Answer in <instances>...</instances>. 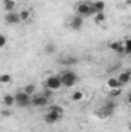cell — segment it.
<instances>
[{
	"label": "cell",
	"instance_id": "6da1fadb",
	"mask_svg": "<svg viewBox=\"0 0 131 132\" xmlns=\"http://www.w3.org/2000/svg\"><path fill=\"white\" fill-rule=\"evenodd\" d=\"M62 117H63V108L59 106V104H53V106H49V109H48V112L45 114L43 120H45V123H48V125H54V123L60 121Z\"/></svg>",
	"mask_w": 131,
	"mask_h": 132
},
{
	"label": "cell",
	"instance_id": "7a4b0ae2",
	"mask_svg": "<svg viewBox=\"0 0 131 132\" xmlns=\"http://www.w3.org/2000/svg\"><path fill=\"white\" fill-rule=\"evenodd\" d=\"M59 75H60L62 86H65V88H72V86L79 81V75H77L74 71H71V69H66V71H63V72L59 74Z\"/></svg>",
	"mask_w": 131,
	"mask_h": 132
},
{
	"label": "cell",
	"instance_id": "3957f363",
	"mask_svg": "<svg viewBox=\"0 0 131 132\" xmlns=\"http://www.w3.org/2000/svg\"><path fill=\"white\" fill-rule=\"evenodd\" d=\"M76 11H77V15L80 17H91L96 14V9L93 8V3L91 2H79L77 6H76Z\"/></svg>",
	"mask_w": 131,
	"mask_h": 132
},
{
	"label": "cell",
	"instance_id": "277c9868",
	"mask_svg": "<svg viewBox=\"0 0 131 132\" xmlns=\"http://www.w3.org/2000/svg\"><path fill=\"white\" fill-rule=\"evenodd\" d=\"M114 111H116V101L114 100H108V101H105V104L97 111V115L102 117V118H108V117H111L114 114Z\"/></svg>",
	"mask_w": 131,
	"mask_h": 132
},
{
	"label": "cell",
	"instance_id": "5b68a950",
	"mask_svg": "<svg viewBox=\"0 0 131 132\" xmlns=\"http://www.w3.org/2000/svg\"><path fill=\"white\" fill-rule=\"evenodd\" d=\"M45 88H46V89H51L53 92H54V91H59V89L62 88L60 75H59V74H53V75L46 77V81H45Z\"/></svg>",
	"mask_w": 131,
	"mask_h": 132
},
{
	"label": "cell",
	"instance_id": "8992f818",
	"mask_svg": "<svg viewBox=\"0 0 131 132\" xmlns=\"http://www.w3.org/2000/svg\"><path fill=\"white\" fill-rule=\"evenodd\" d=\"M14 100H16V104L20 106V108H30L31 106V95L25 94L23 91H19L14 94Z\"/></svg>",
	"mask_w": 131,
	"mask_h": 132
},
{
	"label": "cell",
	"instance_id": "52a82bcc",
	"mask_svg": "<svg viewBox=\"0 0 131 132\" xmlns=\"http://www.w3.org/2000/svg\"><path fill=\"white\" fill-rule=\"evenodd\" d=\"M48 103H49V98H46L43 94L31 95V106H34V108H45V106H48Z\"/></svg>",
	"mask_w": 131,
	"mask_h": 132
},
{
	"label": "cell",
	"instance_id": "ba28073f",
	"mask_svg": "<svg viewBox=\"0 0 131 132\" xmlns=\"http://www.w3.org/2000/svg\"><path fill=\"white\" fill-rule=\"evenodd\" d=\"M83 23H85V19H83V17L74 15V17L71 19V22H69V26H71V29H74V31H80V29L83 28Z\"/></svg>",
	"mask_w": 131,
	"mask_h": 132
},
{
	"label": "cell",
	"instance_id": "9c48e42d",
	"mask_svg": "<svg viewBox=\"0 0 131 132\" xmlns=\"http://www.w3.org/2000/svg\"><path fill=\"white\" fill-rule=\"evenodd\" d=\"M5 23L6 25H17L20 23V17H19V12H6L5 15Z\"/></svg>",
	"mask_w": 131,
	"mask_h": 132
},
{
	"label": "cell",
	"instance_id": "30bf717a",
	"mask_svg": "<svg viewBox=\"0 0 131 132\" xmlns=\"http://www.w3.org/2000/svg\"><path fill=\"white\" fill-rule=\"evenodd\" d=\"M110 49L111 51H114L117 55H125V51H123V45H122V42H111L110 43Z\"/></svg>",
	"mask_w": 131,
	"mask_h": 132
},
{
	"label": "cell",
	"instance_id": "8fae6325",
	"mask_svg": "<svg viewBox=\"0 0 131 132\" xmlns=\"http://www.w3.org/2000/svg\"><path fill=\"white\" fill-rule=\"evenodd\" d=\"M117 80H119V83L122 85V86H125V85H128L131 80V72L130 71H123V72H120L117 77H116Z\"/></svg>",
	"mask_w": 131,
	"mask_h": 132
},
{
	"label": "cell",
	"instance_id": "7c38bea8",
	"mask_svg": "<svg viewBox=\"0 0 131 132\" xmlns=\"http://www.w3.org/2000/svg\"><path fill=\"white\" fill-rule=\"evenodd\" d=\"M59 62H60L62 65H65V66H74V65L79 63V59L74 57V55H66L65 59H60Z\"/></svg>",
	"mask_w": 131,
	"mask_h": 132
},
{
	"label": "cell",
	"instance_id": "4fadbf2b",
	"mask_svg": "<svg viewBox=\"0 0 131 132\" xmlns=\"http://www.w3.org/2000/svg\"><path fill=\"white\" fill-rule=\"evenodd\" d=\"M91 3H93V8L96 9V14H97V12H105L106 3H105L103 0H96V2H91Z\"/></svg>",
	"mask_w": 131,
	"mask_h": 132
},
{
	"label": "cell",
	"instance_id": "5bb4252c",
	"mask_svg": "<svg viewBox=\"0 0 131 132\" xmlns=\"http://www.w3.org/2000/svg\"><path fill=\"white\" fill-rule=\"evenodd\" d=\"M2 103H3V106H6V108L14 106V104H16L14 95H11V94H5V95H3V100H2Z\"/></svg>",
	"mask_w": 131,
	"mask_h": 132
},
{
	"label": "cell",
	"instance_id": "9a60e30c",
	"mask_svg": "<svg viewBox=\"0 0 131 132\" xmlns=\"http://www.w3.org/2000/svg\"><path fill=\"white\" fill-rule=\"evenodd\" d=\"M106 86H108L110 89H122V85L119 83L117 78H108V80H106Z\"/></svg>",
	"mask_w": 131,
	"mask_h": 132
},
{
	"label": "cell",
	"instance_id": "2e32d148",
	"mask_svg": "<svg viewBox=\"0 0 131 132\" xmlns=\"http://www.w3.org/2000/svg\"><path fill=\"white\" fill-rule=\"evenodd\" d=\"M16 0H3V9L6 11V12H12L14 11V8H16Z\"/></svg>",
	"mask_w": 131,
	"mask_h": 132
},
{
	"label": "cell",
	"instance_id": "e0dca14e",
	"mask_svg": "<svg viewBox=\"0 0 131 132\" xmlns=\"http://www.w3.org/2000/svg\"><path fill=\"white\" fill-rule=\"evenodd\" d=\"M56 51H57V46L54 45V43H46L45 45V54L46 55H53V54H56Z\"/></svg>",
	"mask_w": 131,
	"mask_h": 132
},
{
	"label": "cell",
	"instance_id": "ac0fdd59",
	"mask_svg": "<svg viewBox=\"0 0 131 132\" xmlns=\"http://www.w3.org/2000/svg\"><path fill=\"white\" fill-rule=\"evenodd\" d=\"M19 17H20V22H28L30 17H31V11L30 9H22L19 12Z\"/></svg>",
	"mask_w": 131,
	"mask_h": 132
},
{
	"label": "cell",
	"instance_id": "d6986e66",
	"mask_svg": "<svg viewBox=\"0 0 131 132\" xmlns=\"http://www.w3.org/2000/svg\"><path fill=\"white\" fill-rule=\"evenodd\" d=\"M94 22L100 25V23H105L106 22V15H105V12H97V14H94Z\"/></svg>",
	"mask_w": 131,
	"mask_h": 132
},
{
	"label": "cell",
	"instance_id": "ffe728a7",
	"mask_svg": "<svg viewBox=\"0 0 131 132\" xmlns=\"http://www.w3.org/2000/svg\"><path fill=\"white\" fill-rule=\"evenodd\" d=\"M22 91H23L25 94H28V95H34V94H35V85L30 83V85H26Z\"/></svg>",
	"mask_w": 131,
	"mask_h": 132
},
{
	"label": "cell",
	"instance_id": "44dd1931",
	"mask_svg": "<svg viewBox=\"0 0 131 132\" xmlns=\"http://www.w3.org/2000/svg\"><path fill=\"white\" fill-rule=\"evenodd\" d=\"M122 45H123L125 55H130V54H131V40H130V38H125V40L122 42Z\"/></svg>",
	"mask_w": 131,
	"mask_h": 132
},
{
	"label": "cell",
	"instance_id": "7402d4cb",
	"mask_svg": "<svg viewBox=\"0 0 131 132\" xmlns=\"http://www.w3.org/2000/svg\"><path fill=\"white\" fill-rule=\"evenodd\" d=\"M71 100L72 101H82L83 100V92L82 91H74L72 95H71Z\"/></svg>",
	"mask_w": 131,
	"mask_h": 132
},
{
	"label": "cell",
	"instance_id": "603a6c76",
	"mask_svg": "<svg viewBox=\"0 0 131 132\" xmlns=\"http://www.w3.org/2000/svg\"><path fill=\"white\" fill-rule=\"evenodd\" d=\"M12 81V77L9 75V74H2L0 75V83L2 85H8V83H11Z\"/></svg>",
	"mask_w": 131,
	"mask_h": 132
},
{
	"label": "cell",
	"instance_id": "cb8c5ba5",
	"mask_svg": "<svg viewBox=\"0 0 131 132\" xmlns=\"http://www.w3.org/2000/svg\"><path fill=\"white\" fill-rule=\"evenodd\" d=\"M6 43H8V38H6L3 34H0V49H2V48H5V46H6Z\"/></svg>",
	"mask_w": 131,
	"mask_h": 132
},
{
	"label": "cell",
	"instance_id": "d4e9b609",
	"mask_svg": "<svg viewBox=\"0 0 131 132\" xmlns=\"http://www.w3.org/2000/svg\"><path fill=\"white\" fill-rule=\"evenodd\" d=\"M120 94H122V89H111V92H110L111 97H119Z\"/></svg>",
	"mask_w": 131,
	"mask_h": 132
},
{
	"label": "cell",
	"instance_id": "484cf974",
	"mask_svg": "<svg viewBox=\"0 0 131 132\" xmlns=\"http://www.w3.org/2000/svg\"><path fill=\"white\" fill-rule=\"evenodd\" d=\"M42 94H43L46 98H51V97H53V91H51V89H46V88L43 89V92H42Z\"/></svg>",
	"mask_w": 131,
	"mask_h": 132
},
{
	"label": "cell",
	"instance_id": "4316f807",
	"mask_svg": "<svg viewBox=\"0 0 131 132\" xmlns=\"http://www.w3.org/2000/svg\"><path fill=\"white\" fill-rule=\"evenodd\" d=\"M2 115H3V117H11L12 114H11L9 109H5V111H2Z\"/></svg>",
	"mask_w": 131,
	"mask_h": 132
}]
</instances>
